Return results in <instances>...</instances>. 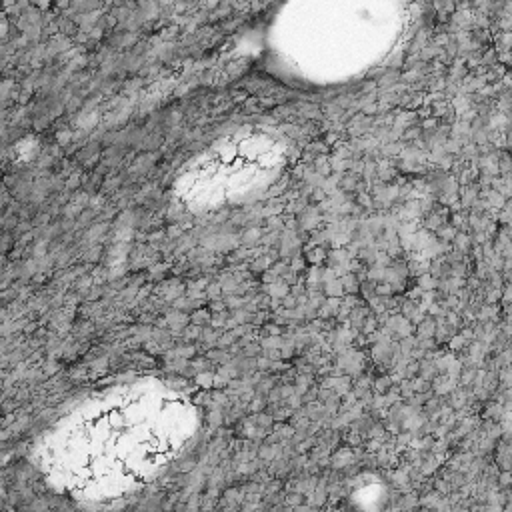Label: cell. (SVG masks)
Instances as JSON below:
<instances>
[{
  "instance_id": "1",
  "label": "cell",
  "mask_w": 512,
  "mask_h": 512,
  "mask_svg": "<svg viewBox=\"0 0 512 512\" xmlns=\"http://www.w3.org/2000/svg\"><path fill=\"white\" fill-rule=\"evenodd\" d=\"M190 428L188 406L176 394H108L48 436L44 464L76 498L114 500L150 482L182 450Z\"/></svg>"
}]
</instances>
